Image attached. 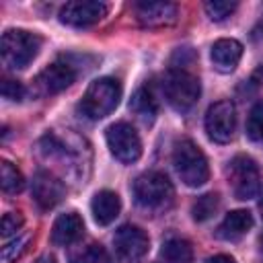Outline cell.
Masks as SVG:
<instances>
[{
	"instance_id": "cell-27",
	"label": "cell",
	"mask_w": 263,
	"mask_h": 263,
	"mask_svg": "<svg viewBox=\"0 0 263 263\" xmlns=\"http://www.w3.org/2000/svg\"><path fill=\"white\" fill-rule=\"evenodd\" d=\"M2 97L8 101H21L25 97V86L18 80H2Z\"/></svg>"
},
{
	"instance_id": "cell-22",
	"label": "cell",
	"mask_w": 263,
	"mask_h": 263,
	"mask_svg": "<svg viewBox=\"0 0 263 263\" xmlns=\"http://www.w3.org/2000/svg\"><path fill=\"white\" fill-rule=\"evenodd\" d=\"M247 136L255 142H263V101L255 103L247 119Z\"/></svg>"
},
{
	"instance_id": "cell-33",
	"label": "cell",
	"mask_w": 263,
	"mask_h": 263,
	"mask_svg": "<svg viewBox=\"0 0 263 263\" xmlns=\"http://www.w3.org/2000/svg\"><path fill=\"white\" fill-rule=\"evenodd\" d=\"M261 29H263V21H261Z\"/></svg>"
},
{
	"instance_id": "cell-5",
	"label": "cell",
	"mask_w": 263,
	"mask_h": 263,
	"mask_svg": "<svg viewBox=\"0 0 263 263\" xmlns=\"http://www.w3.org/2000/svg\"><path fill=\"white\" fill-rule=\"evenodd\" d=\"M228 183L236 199H253L261 189L259 164L247 154L234 156L228 164Z\"/></svg>"
},
{
	"instance_id": "cell-20",
	"label": "cell",
	"mask_w": 263,
	"mask_h": 263,
	"mask_svg": "<svg viewBox=\"0 0 263 263\" xmlns=\"http://www.w3.org/2000/svg\"><path fill=\"white\" fill-rule=\"evenodd\" d=\"M218 205H220V197L218 193H205L201 197H197L191 205V216L195 222H205L210 220L216 212H218Z\"/></svg>"
},
{
	"instance_id": "cell-24",
	"label": "cell",
	"mask_w": 263,
	"mask_h": 263,
	"mask_svg": "<svg viewBox=\"0 0 263 263\" xmlns=\"http://www.w3.org/2000/svg\"><path fill=\"white\" fill-rule=\"evenodd\" d=\"M203 8H205V12H208V16H210L212 21L220 23V21L228 18V16L236 10V2H228V0H210V2L203 4Z\"/></svg>"
},
{
	"instance_id": "cell-19",
	"label": "cell",
	"mask_w": 263,
	"mask_h": 263,
	"mask_svg": "<svg viewBox=\"0 0 263 263\" xmlns=\"http://www.w3.org/2000/svg\"><path fill=\"white\" fill-rule=\"evenodd\" d=\"M160 257L164 263H191L193 261L191 242L181 236H171L162 242Z\"/></svg>"
},
{
	"instance_id": "cell-6",
	"label": "cell",
	"mask_w": 263,
	"mask_h": 263,
	"mask_svg": "<svg viewBox=\"0 0 263 263\" xmlns=\"http://www.w3.org/2000/svg\"><path fill=\"white\" fill-rule=\"evenodd\" d=\"M134 197L146 210H158L173 199V185L166 175L150 171L134 181Z\"/></svg>"
},
{
	"instance_id": "cell-14",
	"label": "cell",
	"mask_w": 263,
	"mask_h": 263,
	"mask_svg": "<svg viewBox=\"0 0 263 263\" xmlns=\"http://www.w3.org/2000/svg\"><path fill=\"white\" fill-rule=\"evenodd\" d=\"M84 232V222L76 212L60 214L51 226V242L58 247H68L76 242Z\"/></svg>"
},
{
	"instance_id": "cell-16",
	"label": "cell",
	"mask_w": 263,
	"mask_h": 263,
	"mask_svg": "<svg viewBox=\"0 0 263 263\" xmlns=\"http://www.w3.org/2000/svg\"><path fill=\"white\" fill-rule=\"evenodd\" d=\"M90 210H92L95 222L101 224V226H107V224H111L119 216L121 199H119V195L115 191L103 189V191L95 193V197L90 201Z\"/></svg>"
},
{
	"instance_id": "cell-10",
	"label": "cell",
	"mask_w": 263,
	"mask_h": 263,
	"mask_svg": "<svg viewBox=\"0 0 263 263\" xmlns=\"http://www.w3.org/2000/svg\"><path fill=\"white\" fill-rule=\"evenodd\" d=\"M109 6L97 0H74L60 8V21L70 27H90L107 14Z\"/></svg>"
},
{
	"instance_id": "cell-17",
	"label": "cell",
	"mask_w": 263,
	"mask_h": 263,
	"mask_svg": "<svg viewBox=\"0 0 263 263\" xmlns=\"http://www.w3.org/2000/svg\"><path fill=\"white\" fill-rule=\"evenodd\" d=\"M253 228V216L247 210H234L230 214H226V218L222 220L220 228H218V236L226 238V240H236L240 236H245L249 230Z\"/></svg>"
},
{
	"instance_id": "cell-3",
	"label": "cell",
	"mask_w": 263,
	"mask_h": 263,
	"mask_svg": "<svg viewBox=\"0 0 263 263\" xmlns=\"http://www.w3.org/2000/svg\"><path fill=\"white\" fill-rule=\"evenodd\" d=\"M39 47H41L39 35L25 29H8L4 31L0 41L2 62L10 70H23L37 58Z\"/></svg>"
},
{
	"instance_id": "cell-2",
	"label": "cell",
	"mask_w": 263,
	"mask_h": 263,
	"mask_svg": "<svg viewBox=\"0 0 263 263\" xmlns=\"http://www.w3.org/2000/svg\"><path fill=\"white\" fill-rule=\"evenodd\" d=\"M173 166L187 187H201L210 177L208 158L191 140H179L173 148Z\"/></svg>"
},
{
	"instance_id": "cell-7",
	"label": "cell",
	"mask_w": 263,
	"mask_h": 263,
	"mask_svg": "<svg viewBox=\"0 0 263 263\" xmlns=\"http://www.w3.org/2000/svg\"><path fill=\"white\" fill-rule=\"evenodd\" d=\"M105 140H107L111 154L119 162L129 164L142 156V140H140L138 132L125 121H117V123L109 125L105 132Z\"/></svg>"
},
{
	"instance_id": "cell-29",
	"label": "cell",
	"mask_w": 263,
	"mask_h": 263,
	"mask_svg": "<svg viewBox=\"0 0 263 263\" xmlns=\"http://www.w3.org/2000/svg\"><path fill=\"white\" fill-rule=\"evenodd\" d=\"M33 263H58V259L51 255V253H43L41 257H37Z\"/></svg>"
},
{
	"instance_id": "cell-18",
	"label": "cell",
	"mask_w": 263,
	"mask_h": 263,
	"mask_svg": "<svg viewBox=\"0 0 263 263\" xmlns=\"http://www.w3.org/2000/svg\"><path fill=\"white\" fill-rule=\"evenodd\" d=\"M129 109L132 113L142 121V123H152L156 119V113H158V107H156V99L154 95L144 86V88H138L129 101Z\"/></svg>"
},
{
	"instance_id": "cell-8",
	"label": "cell",
	"mask_w": 263,
	"mask_h": 263,
	"mask_svg": "<svg viewBox=\"0 0 263 263\" xmlns=\"http://www.w3.org/2000/svg\"><path fill=\"white\" fill-rule=\"evenodd\" d=\"M236 129V111L230 101H218L210 105L205 113V132L212 142L226 144L234 138Z\"/></svg>"
},
{
	"instance_id": "cell-21",
	"label": "cell",
	"mask_w": 263,
	"mask_h": 263,
	"mask_svg": "<svg viewBox=\"0 0 263 263\" xmlns=\"http://www.w3.org/2000/svg\"><path fill=\"white\" fill-rule=\"evenodd\" d=\"M0 183H2V189L6 193H18L25 187V177L12 162L2 160V164H0Z\"/></svg>"
},
{
	"instance_id": "cell-12",
	"label": "cell",
	"mask_w": 263,
	"mask_h": 263,
	"mask_svg": "<svg viewBox=\"0 0 263 263\" xmlns=\"http://www.w3.org/2000/svg\"><path fill=\"white\" fill-rule=\"evenodd\" d=\"M177 4L173 2H136L134 4V14L140 25L156 29V27H166L177 21Z\"/></svg>"
},
{
	"instance_id": "cell-9",
	"label": "cell",
	"mask_w": 263,
	"mask_h": 263,
	"mask_svg": "<svg viewBox=\"0 0 263 263\" xmlns=\"http://www.w3.org/2000/svg\"><path fill=\"white\" fill-rule=\"evenodd\" d=\"M113 247H115V253H117V257L121 261L136 263V261H140L148 253L150 238H148V234L140 226L123 224L115 232V236H113Z\"/></svg>"
},
{
	"instance_id": "cell-32",
	"label": "cell",
	"mask_w": 263,
	"mask_h": 263,
	"mask_svg": "<svg viewBox=\"0 0 263 263\" xmlns=\"http://www.w3.org/2000/svg\"><path fill=\"white\" fill-rule=\"evenodd\" d=\"M261 253H263V236H261Z\"/></svg>"
},
{
	"instance_id": "cell-11",
	"label": "cell",
	"mask_w": 263,
	"mask_h": 263,
	"mask_svg": "<svg viewBox=\"0 0 263 263\" xmlns=\"http://www.w3.org/2000/svg\"><path fill=\"white\" fill-rule=\"evenodd\" d=\"M76 76H78V72H76L74 64H70L68 60H58V62L49 64L45 70H41L35 84L39 86V90L43 95H55V92L68 88L76 80Z\"/></svg>"
},
{
	"instance_id": "cell-25",
	"label": "cell",
	"mask_w": 263,
	"mask_h": 263,
	"mask_svg": "<svg viewBox=\"0 0 263 263\" xmlns=\"http://www.w3.org/2000/svg\"><path fill=\"white\" fill-rule=\"evenodd\" d=\"M25 220L21 216V212H6L2 216V238H10V236H16L18 230L23 228Z\"/></svg>"
},
{
	"instance_id": "cell-13",
	"label": "cell",
	"mask_w": 263,
	"mask_h": 263,
	"mask_svg": "<svg viewBox=\"0 0 263 263\" xmlns=\"http://www.w3.org/2000/svg\"><path fill=\"white\" fill-rule=\"evenodd\" d=\"M31 193L33 199L37 201L39 208L49 210L53 205H58L64 199L66 187L60 179H55L49 171H37L33 177V185H31Z\"/></svg>"
},
{
	"instance_id": "cell-26",
	"label": "cell",
	"mask_w": 263,
	"mask_h": 263,
	"mask_svg": "<svg viewBox=\"0 0 263 263\" xmlns=\"http://www.w3.org/2000/svg\"><path fill=\"white\" fill-rule=\"evenodd\" d=\"M25 245H27V238H12V240H8L4 247H2V263H12L21 253H23V249H25Z\"/></svg>"
},
{
	"instance_id": "cell-1",
	"label": "cell",
	"mask_w": 263,
	"mask_h": 263,
	"mask_svg": "<svg viewBox=\"0 0 263 263\" xmlns=\"http://www.w3.org/2000/svg\"><path fill=\"white\" fill-rule=\"evenodd\" d=\"M119 99H121L119 80L103 76V78H97L88 84L86 92L82 95V101H80L78 109L86 119L97 121V119L107 117L119 105Z\"/></svg>"
},
{
	"instance_id": "cell-4",
	"label": "cell",
	"mask_w": 263,
	"mask_h": 263,
	"mask_svg": "<svg viewBox=\"0 0 263 263\" xmlns=\"http://www.w3.org/2000/svg\"><path fill=\"white\" fill-rule=\"evenodd\" d=\"M162 90H164L166 103L175 111L185 113L197 103L199 92H201V84H199V78L195 74H191L189 70L173 68L164 78Z\"/></svg>"
},
{
	"instance_id": "cell-28",
	"label": "cell",
	"mask_w": 263,
	"mask_h": 263,
	"mask_svg": "<svg viewBox=\"0 0 263 263\" xmlns=\"http://www.w3.org/2000/svg\"><path fill=\"white\" fill-rule=\"evenodd\" d=\"M205 263H236V261H234V257H230V255H214V257H210Z\"/></svg>"
},
{
	"instance_id": "cell-15",
	"label": "cell",
	"mask_w": 263,
	"mask_h": 263,
	"mask_svg": "<svg viewBox=\"0 0 263 263\" xmlns=\"http://www.w3.org/2000/svg\"><path fill=\"white\" fill-rule=\"evenodd\" d=\"M210 58L218 72H232L242 58V45L236 39H218L212 45Z\"/></svg>"
},
{
	"instance_id": "cell-31",
	"label": "cell",
	"mask_w": 263,
	"mask_h": 263,
	"mask_svg": "<svg viewBox=\"0 0 263 263\" xmlns=\"http://www.w3.org/2000/svg\"><path fill=\"white\" fill-rule=\"evenodd\" d=\"M259 210H261V216H263V195H261V201H259Z\"/></svg>"
},
{
	"instance_id": "cell-30",
	"label": "cell",
	"mask_w": 263,
	"mask_h": 263,
	"mask_svg": "<svg viewBox=\"0 0 263 263\" xmlns=\"http://www.w3.org/2000/svg\"><path fill=\"white\" fill-rule=\"evenodd\" d=\"M255 78H257L259 82H263V66H259V70L255 72Z\"/></svg>"
},
{
	"instance_id": "cell-23",
	"label": "cell",
	"mask_w": 263,
	"mask_h": 263,
	"mask_svg": "<svg viewBox=\"0 0 263 263\" xmlns=\"http://www.w3.org/2000/svg\"><path fill=\"white\" fill-rule=\"evenodd\" d=\"M72 263H113V261L101 245H88L84 251L72 257Z\"/></svg>"
}]
</instances>
